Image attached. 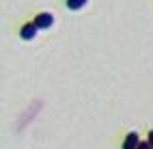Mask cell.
<instances>
[{
    "label": "cell",
    "mask_w": 153,
    "mask_h": 149,
    "mask_svg": "<svg viewBox=\"0 0 153 149\" xmlns=\"http://www.w3.org/2000/svg\"><path fill=\"white\" fill-rule=\"evenodd\" d=\"M33 22L37 24V28L41 31V28H52V24H54V15L52 13H39V15H35V19Z\"/></svg>",
    "instance_id": "cell-1"
},
{
    "label": "cell",
    "mask_w": 153,
    "mask_h": 149,
    "mask_svg": "<svg viewBox=\"0 0 153 149\" xmlns=\"http://www.w3.org/2000/svg\"><path fill=\"white\" fill-rule=\"evenodd\" d=\"M37 24L35 22H28V24H24L22 28H19V37L24 39V41H33V39L37 37Z\"/></svg>",
    "instance_id": "cell-2"
},
{
    "label": "cell",
    "mask_w": 153,
    "mask_h": 149,
    "mask_svg": "<svg viewBox=\"0 0 153 149\" xmlns=\"http://www.w3.org/2000/svg\"><path fill=\"white\" fill-rule=\"evenodd\" d=\"M140 147V138L136 132H129L125 136V141H123V149H138Z\"/></svg>",
    "instance_id": "cell-3"
},
{
    "label": "cell",
    "mask_w": 153,
    "mask_h": 149,
    "mask_svg": "<svg viewBox=\"0 0 153 149\" xmlns=\"http://www.w3.org/2000/svg\"><path fill=\"white\" fill-rule=\"evenodd\" d=\"M86 2H88V0H67V9H69V11H80V9H82V7H86Z\"/></svg>",
    "instance_id": "cell-4"
},
{
    "label": "cell",
    "mask_w": 153,
    "mask_h": 149,
    "mask_svg": "<svg viewBox=\"0 0 153 149\" xmlns=\"http://www.w3.org/2000/svg\"><path fill=\"white\" fill-rule=\"evenodd\" d=\"M138 149H151V145H149V141H147V143H140V147H138Z\"/></svg>",
    "instance_id": "cell-5"
},
{
    "label": "cell",
    "mask_w": 153,
    "mask_h": 149,
    "mask_svg": "<svg viewBox=\"0 0 153 149\" xmlns=\"http://www.w3.org/2000/svg\"><path fill=\"white\" fill-rule=\"evenodd\" d=\"M149 145H151V149H153V130L149 132Z\"/></svg>",
    "instance_id": "cell-6"
}]
</instances>
